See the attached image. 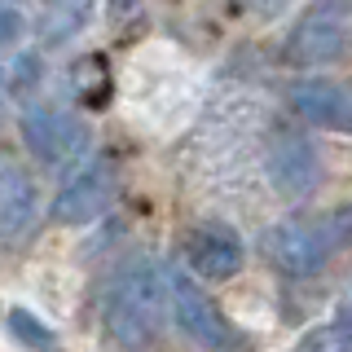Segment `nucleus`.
Here are the masks:
<instances>
[{"label":"nucleus","mask_w":352,"mask_h":352,"mask_svg":"<svg viewBox=\"0 0 352 352\" xmlns=\"http://www.w3.org/2000/svg\"><path fill=\"white\" fill-rule=\"evenodd\" d=\"M295 352H352V326H344V322H326V326L308 330L304 344L295 348Z\"/></svg>","instance_id":"obj_12"},{"label":"nucleus","mask_w":352,"mask_h":352,"mask_svg":"<svg viewBox=\"0 0 352 352\" xmlns=\"http://www.w3.org/2000/svg\"><path fill=\"white\" fill-rule=\"evenodd\" d=\"M163 278H168L172 322L181 326V335H190L203 352H242L247 348V335L207 300V291L190 278V273L172 269V273H163Z\"/></svg>","instance_id":"obj_4"},{"label":"nucleus","mask_w":352,"mask_h":352,"mask_svg":"<svg viewBox=\"0 0 352 352\" xmlns=\"http://www.w3.org/2000/svg\"><path fill=\"white\" fill-rule=\"evenodd\" d=\"M242 5H247V9H251V5H256V9H264V14H269V9H278V5H282V0H242Z\"/></svg>","instance_id":"obj_15"},{"label":"nucleus","mask_w":352,"mask_h":352,"mask_svg":"<svg viewBox=\"0 0 352 352\" xmlns=\"http://www.w3.org/2000/svg\"><path fill=\"white\" fill-rule=\"evenodd\" d=\"M5 322H9V335H14L22 348H31V352H62V339L53 335L40 317H31L27 308H9Z\"/></svg>","instance_id":"obj_11"},{"label":"nucleus","mask_w":352,"mask_h":352,"mask_svg":"<svg viewBox=\"0 0 352 352\" xmlns=\"http://www.w3.org/2000/svg\"><path fill=\"white\" fill-rule=\"evenodd\" d=\"M185 256H190V264L203 273L207 282H225V278H234L242 264H247V247H242V238L229 225L203 220V225L185 238Z\"/></svg>","instance_id":"obj_9"},{"label":"nucleus","mask_w":352,"mask_h":352,"mask_svg":"<svg viewBox=\"0 0 352 352\" xmlns=\"http://www.w3.org/2000/svg\"><path fill=\"white\" fill-rule=\"evenodd\" d=\"M260 247L286 278H308V273L326 269L330 256H339L344 247H352V203L339 207V212H330L326 220H317V225H300V220L273 225Z\"/></svg>","instance_id":"obj_2"},{"label":"nucleus","mask_w":352,"mask_h":352,"mask_svg":"<svg viewBox=\"0 0 352 352\" xmlns=\"http://www.w3.org/2000/svg\"><path fill=\"white\" fill-rule=\"evenodd\" d=\"M264 172H269L273 194L304 198L322 181V159H317V150L308 146L304 137H291V132H286V137H273L269 154H264Z\"/></svg>","instance_id":"obj_7"},{"label":"nucleus","mask_w":352,"mask_h":352,"mask_svg":"<svg viewBox=\"0 0 352 352\" xmlns=\"http://www.w3.org/2000/svg\"><path fill=\"white\" fill-rule=\"evenodd\" d=\"M22 146L40 168H75L88 159V124L58 106H27L18 119Z\"/></svg>","instance_id":"obj_5"},{"label":"nucleus","mask_w":352,"mask_h":352,"mask_svg":"<svg viewBox=\"0 0 352 352\" xmlns=\"http://www.w3.org/2000/svg\"><path fill=\"white\" fill-rule=\"evenodd\" d=\"M36 185L31 176L14 168V163H0V242H18L27 238V229L36 225Z\"/></svg>","instance_id":"obj_10"},{"label":"nucleus","mask_w":352,"mask_h":352,"mask_svg":"<svg viewBox=\"0 0 352 352\" xmlns=\"http://www.w3.org/2000/svg\"><path fill=\"white\" fill-rule=\"evenodd\" d=\"M115 198V168L106 159H80L53 198L58 225H93Z\"/></svg>","instance_id":"obj_6"},{"label":"nucleus","mask_w":352,"mask_h":352,"mask_svg":"<svg viewBox=\"0 0 352 352\" xmlns=\"http://www.w3.org/2000/svg\"><path fill=\"white\" fill-rule=\"evenodd\" d=\"M0 110H5V84H0Z\"/></svg>","instance_id":"obj_16"},{"label":"nucleus","mask_w":352,"mask_h":352,"mask_svg":"<svg viewBox=\"0 0 352 352\" xmlns=\"http://www.w3.org/2000/svg\"><path fill=\"white\" fill-rule=\"evenodd\" d=\"M291 110L300 119H308L313 128H326V132H348L352 137V84H339V80H300L291 84Z\"/></svg>","instance_id":"obj_8"},{"label":"nucleus","mask_w":352,"mask_h":352,"mask_svg":"<svg viewBox=\"0 0 352 352\" xmlns=\"http://www.w3.org/2000/svg\"><path fill=\"white\" fill-rule=\"evenodd\" d=\"M168 322V278L154 260H132L115 273L106 291V330L119 348L146 352L159 344Z\"/></svg>","instance_id":"obj_1"},{"label":"nucleus","mask_w":352,"mask_h":352,"mask_svg":"<svg viewBox=\"0 0 352 352\" xmlns=\"http://www.w3.org/2000/svg\"><path fill=\"white\" fill-rule=\"evenodd\" d=\"M22 31H27V18H22L14 5H5V0H0V58H5V53H14L18 44H22Z\"/></svg>","instance_id":"obj_13"},{"label":"nucleus","mask_w":352,"mask_h":352,"mask_svg":"<svg viewBox=\"0 0 352 352\" xmlns=\"http://www.w3.org/2000/svg\"><path fill=\"white\" fill-rule=\"evenodd\" d=\"M335 322H344V326H352V286L344 291V300H339V308H335Z\"/></svg>","instance_id":"obj_14"},{"label":"nucleus","mask_w":352,"mask_h":352,"mask_svg":"<svg viewBox=\"0 0 352 352\" xmlns=\"http://www.w3.org/2000/svg\"><path fill=\"white\" fill-rule=\"evenodd\" d=\"M352 40V0H313V9L291 27L282 58L300 71L330 66L348 53Z\"/></svg>","instance_id":"obj_3"}]
</instances>
